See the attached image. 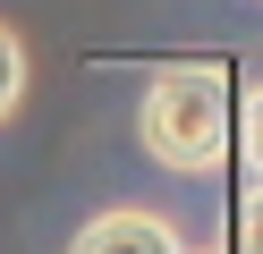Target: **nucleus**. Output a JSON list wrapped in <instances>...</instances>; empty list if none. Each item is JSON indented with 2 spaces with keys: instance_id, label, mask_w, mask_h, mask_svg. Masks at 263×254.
Segmentation results:
<instances>
[{
  "instance_id": "obj_1",
  "label": "nucleus",
  "mask_w": 263,
  "mask_h": 254,
  "mask_svg": "<svg viewBox=\"0 0 263 254\" xmlns=\"http://www.w3.org/2000/svg\"><path fill=\"white\" fill-rule=\"evenodd\" d=\"M136 144L153 152L161 169H178V178H212V169L229 161V93H221V76L195 68V60L161 68V76L144 85Z\"/></svg>"
},
{
  "instance_id": "obj_4",
  "label": "nucleus",
  "mask_w": 263,
  "mask_h": 254,
  "mask_svg": "<svg viewBox=\"0 0 263 254\" xmlns=\"http://www.w3.org/2000/svg\"><path fill=\"white\" fill-rule=\"evenodd\" d=\"M238 135H246V169L263 178V85L246 93V110H238Z\"/></svg>"
},
{
  "instance_id": "obj_2",
  "label": "nucleus",
  "mask_w": 263,
  "mask_h": 254,
  "mask_svg": "<svg viewBox=\"0 0 263 254\" xmlns=\"http://www.w3.org/2000/svg\"><path fill=\"white\" fill-rule=\"evenodd\" d=\"M68 254H187L178 246V229L161 212H144V203H110V212H93L85 229L68 237Z\"/></svg>"
},
{
  "instance_id": "obj_3",
  "label": "nucleus",
  "mask_w": 263,
  "mask_h": 254,
  "mask_svg": "<svg viewBox=\"0 0 263 254\" xmlns=\"http://www.w3.org/2000/svg\"><path fill=\"white\" fill-rule=\"evenodd\" d=\"M17 93H26V43L0 26V119L17 110Z\"/></svg>"
},
{
  "instance_id": "obj_5",
  "label": "nucleus",
  "mask_w": 263,
  "mask_h": 254,
  "mask_svg": "<svg viewBox=\"0 0 263 254\" xmlns=\"http://www.w3.org/2000/svg\"><path fill=\"white\" fill-rule=\"evenodd\" d=\"M238 254H263V178L246 186V203H238Z\"/></svg>"
}]
</instances>
